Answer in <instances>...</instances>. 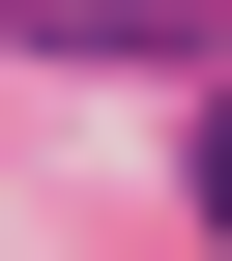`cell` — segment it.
Segmentation results:
<instances>
[{"label": "cell", "mask_w": 232, "mask_h": 261, "mask_svg": "<svg viewBox=\"0 0 232 261\" xmlns=\"http://www.w3.org/2000/svg\"><path fill=\"white\" fill-rule=\"evenodd\" d=\"M0 29H29V58H174V87H203V58H232L203 0H0Z\"/></svg>", "instance_id": "obj_1"}]
</instances>
